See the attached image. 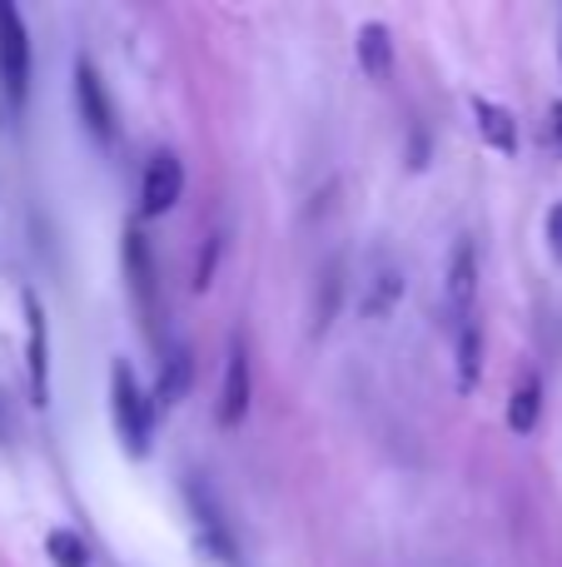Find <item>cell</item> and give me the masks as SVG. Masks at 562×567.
<instances>
[{"mask_svg": "<svg viewBox=\"0 0 562 567\" xmlns=\"http://www.w3.org/2000/svg\"><path fill=\"white\" fill-rule=\"evenodd\" d=\"M548 249H553V255L562 259V199L553 209H548Z\"/></svg>", "mask_w": 562, "mask_h": 567, "instance_id": "ac0fdd59", "label": "cell"}, {"mask_svg": "<svg viewBox=\"0 0 562 567\" xmlns=\"http://www.w3.org/2000/svg\"><path fill=\"white\" fill-rule=\"evenodd\" d=\"M334 303H339V265L329 269V289H319V329H329V319H334Z\"/></svg>", "mask_w": 562, "mask_h": 567, "instance_id": "e0dca14e", "label": "cell"}, {"mask_svg": "<svg viewBox=\"0 0 562 567\" xmlns=\"http://www.w3.org/2000/svg\"><path fill=\"white\" fill-rule=\"evenodd\" d=\"M354 50H358V65H364L368 80H388V75H394V40H388L384 20H364V25H358Z\"/></svg>", "mask_w": 562, "mask_h": 567, "instance_id": "30bf717a", "label": "cell"}, {"mask_svg": "<svg viewBox=\"0 0 562 567\" xmlns=\"http://www.w3.org/2000/svg\"><path fill=\"white\" fill-rule=\"evenodd\" d=\"M110 419H115V433L129 449V458H145L149 439H155V409H149L145 389L125 359L110 363Z\"/></svg>", "mask_w": 562, "mask_h": 567, "instance_id": "6da1fadb", "label": "cell"}, {"mask_svg": "<svg viewBox=\"0 0 562 567\" xmlns=\"http://www.w3.org/2000/svg\"><path fill=\"white\" fill-rule=\"evenodd\" d=\"M20 309H25V373H30V403L45 409L50 403V333L45 309H40L35 289H20Z\"/></svg>", "mask_w": 562, "mask_h": 567, "instance_id": "277c9868", "label": "cell"}, {"mask_svg": "<svg viewBox=\"0 0 562 567\" xmlns=\"http://www.w3.org/2000/svg\"><path fill=\"white\" fill-rule=\"evenodd\" d=\"M0 90H6V100L15 110L30 95V35L10 0H0Z\"/></svg>", "mask_w": 562, "mask_h": 567, "instance_id": "7a4b0ae2", "label": "cell"}, {"mask_svg": "<svg viewBox=\"0 0 562 567\" xmlns=\"http://www.w3.org/2000/svg\"><path fill=\"white\" fill-rule=\"evenodd\" d=\"M404 293H408V275H404V269H378V275L364 284L358 309H364V319H388V313L404 303Z\"/></svg>", "mask_w": 562, "mask_h": 567, "instance_id": "4fadbf2b", "label": "cell"}, {"mask_svg": "<svg viewBox=\"0 0 562 567\" xmlns=\"http://www.w3.org/2000/svg\"><path fill=\"white\" fill-rule=\"evenodd\" d=\"M125 275H129V289H135L139 309H155V259H149V245L135 225L125 229Z\"/></svg>", "mask_w": 562, "mask_h": 567, "instance_id": "8fae6325", "label": "cell"}, {"mask_svg": "<svg viewBox=\"0 0 562 567\" xmlns=\"http://www.w3.org/2000/svg\"><path fill=\"white\" fill-rule=\"evenodd\" d=\"M45 558L55 567H90V543L70 528H50L45 533Z\"/></svg>", "mask_w": 562, "mask_h": 567, "instance_id": "9a60e30c", "label": "cell"}, {"mask_svg": "<svg viewBox=\"0 0 562 567\" xmlns=\"http://www.w3.org/2000/svg\"><path fill=\"white\" fill-rule=\"evenodd\" d=\"M473 120H478L483 145H493L498 155H518V120H513V110L498 105V100L473 95Z\"/></svg>", "mask_w": 562, "mask_h": 567, "instance_id": "9c48e42d", "label": "cell"}, {"mask_svg": "<svg viewBox=\"0 0 562 567\" xmlns=\"http://www.w3.org/2000/svg\"><path fill=\"white\" fill-rule=\"evenodd\" d=\"M558 70H562V40H558Z\"/></svg>", "mask_w": 562, "mask_h": 567, "instance_id": "ffe728a7", "label": "cell"}, {"mask_svg": "<svg viewBox=\"0 0 562 567\" xmlns=\"http://www.w3.org/2000/svg\"><path fill=\"white\" fill-rule=\"evenodd\" d=\"M219 249H225V239L219 235H209V245L199 249V265H195V289L205 293L209 284H215V265H219Z\"/></svg>", "mask_w": 562, "mask_h": 567, "instance_id": "2e32d148", "label": "cell"}, {"mask_svg": "<svg viewBox=\"0 0 562 567\" xmlns=\"http://www.w3.org/2000/svg\"><path fill=\"white\" fill-rule=\"evenodd\" d=\"M454 359H458V393H473L478 373H483V323L478 319L454 329Z\"/></svg>", "mask_w": 562, "mask_h": 567, "instance_id": "7c38bea8", "label": "cell"}, {"mask_svg": "<svg viewBox=\"0 0 562 567\" xmlns=\"http://www.w3.org/2000/svg\"><path fill=\"white\" fill-rule=\"evenodd\" d=\"M179 195H185V165H179V155H169V150L149 155L145 185H139V219L169 215L179 205Z\"/></svg>", "mask_w": 562, "mask_h": 567, "instance_id": "5b68a950", "label": "cell"}, {"mask_svg": "<svg viewBox=\"0 0 562 567\" xmlns=\"http://www.w3.org/2000/svg\"><path fill=\"white\" fill-rule=\"evenodd\" d=\"M189 383H195V353H189V343H169L165 363H159V383H155L149 409H179L185 393H189Z\"/></svg>", "mask_w": 562, "mask_h": 567, "instance_id": "ba28073f", "label": "cell"}, {"mask_svg": "<svg viewBox=\"0 0 562 567\" xmlns=\"http://www.w3.org/2000/svg\"><path fill=\"white\" fill-rule=\"evenodd\" d=\"M553 140H558V150H562V100L553 105Z\"/></svg>", "mask_w": 562, "mask_h": 567, "instance_id": "d6986e66", "label": "cell"}, {"mask_svg": "<svg viewBox=\"0 0 562 567\" xmlns=\"http://www.w3.org/2000/svg\"><path fill=\"white\" fill-rule=\"evenodd\" d=\"M538 413H543V379L533 369L513 383V399H508V429L523 439V433L538 429Z\"/></svg>", "mask_w": 562, "mask_h": 567, "instance_id": "5bb4252c", "label": "cell"}, {"mask_svg": "<svg viewBox=\"0 0 562 567\" xmlns=\"http://www.w3.org/2000/svg\"><path fill=\"white\" fill-rule=\"evenodd\" d=\"M444 293H448V313H454V329L473 319V299H478V249H473V239H458L454 255H448Z\"/></svg>", "mask_w": 562, "mask_h": 567, "instance_id": "8992f818", "label": "cell"}, {"mask_svg": "<svg viewBox=\"0 0 562 567\" xmlns=\"http://www.w3.org/2000/svg\"><path fill=\"white\" fill-rule=\"evenodd\" d=\"M249 413V349L239 333H229L225 383H219V429H239Z\"/></svg>", "mask_w": 562, "mask_h": 567, "instance_id": "52a82bcc", "label": "cell"}, {"mask_svg": "<svg viewBox=\"0 0 562 567\" xmlns=\"http://www.w3.org/2000/svg\"><path fill=\"white\" fill-rule=\"evenodd\" d=\"M75 110H80V125H85L100 145L115 140V105H110V90L90 55H75Z\"/></svg>", "mask_w": 562, "mask_h": 567, "instance_id": "3957f363", "label": "cell"}]
</instances>
